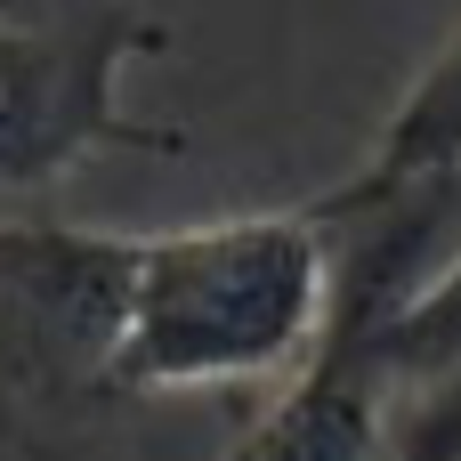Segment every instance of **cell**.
Segmentation results:
<instances>
[{"instance_id":"2","label":"cell","mask_w":461,"mask_h":461,"mask_svg":"<svg viewBox=\"0 0 461 461\" xmlns=\"http://www.w3.org/2000/svg\"><path fill=\"white\" fill-rule=\"evenodd\" d=\"M170 24L138 0H24L0 16V203L73 178L97 154H178L186 138L122 105V73L162 57Z\"/></svg>"},{"instance_id":"3","label":"cell","mask_w":461,"mask_h":461,"mask_svg":"<svg viewBox=\"0 0 461 461\" xmlns=\"http://www.w3.org/2000/svg\"><path fill=\"white\" fill-rule=\"evenodd\" d=\"M138 235L0 219V413L24 438H65L113 413Z\"/></svg>"},{"instance_id":"6","label":"cell","mask_w":461,"mask_h":461,"mask_svg":"<svg viewBox=\"0 0 461 461\" xmlns=\"http://www.w3.org/2000/svg\"><path fill=\"white\" fill-rule=\"evenodd\" d=\"M381 461H461V365L389 405Z\"/></svg>"},{"instance_id":"7","label":"cell","mask_w":461,"mask_h":461,"mask_svg":"<svg viewBox=\"0 0 461 461\" xmlns=\"http://www.w3.org/2000/svg\"><path fill=\"white\" fill-rule=\"evenodd\" d=\"M8 8H24V0H0V16H8Z\"/></svg>"},{"instance_id":"1","label":"cell","mask_w":461,"mask_h":461,"mask_svg":"<svg viewBox=\"0 0 461 461\" xmlns=\"http://www.w3.org/2000/svg\"><path fill=\"white\" fill-rule=\"evenodd\" d=\"M332 324V235L316 211H235L138 235L113 397L292 381Z\"/></svg>"},{"instance_id":"5","label":"cell","mask_w":461,"mask_h":461,"mask_svg":"<svg viewBox=\"0 0 461 461\" xmlns=\"http://www.w3.org/2000/svg\"><path fill=\"white\" fill-rule=\"evenodd\" d=\"M446 178H461V24H454V41L429 57V73L405 89V105L381 122L365 170H357L348 186H332V194H348V203H389V194L446 186Z\"/></svg>"},{"instance_id":"4","label":"cell","mask_w":461,"mask_h":461,"mask_svg":"<svg viewBox=\"0 0 461 461\" xmlns=\"http://www.w3.org/2000/svg\"><path fill=\"white\" fill-rule=\"evenodd\" d=\"M381 429H389V389L373 373V348L357 316H332L316 357L227 446V461H381Z\"/></svg>"}]
</instances>
